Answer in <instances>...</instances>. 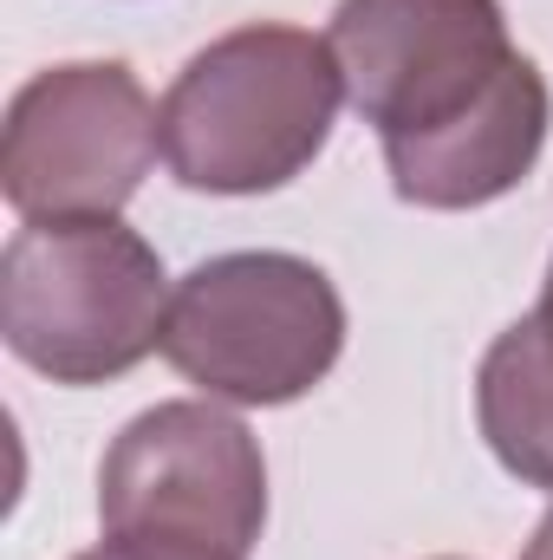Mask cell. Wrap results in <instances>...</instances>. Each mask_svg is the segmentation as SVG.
<instances>
[{
	"label": "cell",
	"instance_id": "obj_1",
	"mask_svg": "<svg viewBox=\"0 0 553 560\" xmlns=\"http://www.w3.org/2000/svg\"><path fill=\"white\" fill-rule=\"evenodd\" d=\"M345 105L339 59L319 33L255 20L209 39L156 105L163 163L196 196L286 189L332 138Z\"/></svg>",
	"mask_w": 553,
	"mask_h": 560
},
{
	"label": "cell",
	"instance_id": "obj_2",
	"mask_svg": "<svg viewBox=\"0 0 553 560\" xmlns=\"http://www.w3.org/2000/svg\"><path fill=\"white\" fill-rule=\"evenodd\" d=\"M169 275L118 215L20 222L0 248V339L52 385H111L163 352Z\"/></svg>",
	"mask_w": 553,
	"mask_h": 560
},
{
	"label": "cell",
	"instance_id": "obj_3",
	"mask_svg": "<svg viewBox=\"0 0 553 560\" xmlns=\"http://www.w3.org/2000/svg\"><path fill=\"white\" fill-rule=\"evenodd\" d=\"M345 352V300L326 268L280 248L215 255L176 280L163 359L215 405L274 411L326 385Z\"/></svg>",
	"mask_w": 553,
	"mask_h": 560
},
{
	"label": "cell",
	"instance_id": "obj_4",
	"mask_svg": "<svg viewBox=\"0 0 553 560\" xmlns=\"http://www.w3.org/2000/svg\"><path fill=\"white\" fill-rule=\"evenodd\" d=\"M105 535L189 541L248 560L268 528V463L255 430L215 398H169L131 418L98 463Z\"/></svg>",
	"mask_w": 553,
	"mask_h": 560
},
{
	"label": "cell",
	"instance_id": "obj_5",
	"mask_svg": "<svg viewBox=\"0 0 553 560\" xmlns=\"http://www.w3.org/2000/svg\"><path fill=\"white\" fill-rule=\"evenodd\" d=\"M156 105L125 59L33 72L0 131V196L20 222L118 215L156 163Z\"/></svg>",
	"mask_w": 553,
	"mask_h": 560
},
{
	"label": "cell",
	"instance_id": "obj_6",
	"mask_svg": "<svg viewBox=\"0 0 553 560\" xmlns=\"http://www.w3.org/2000/svg\"><path fill=\"white\" fill-rule=\"evenodd\" d=\"M326 46L385 150L449 131L521 59L502 0H339Z\"/></svg>",
	"mask_w": 553,
	"mask_h": 560
},
{
	"label": "cell",
	"instance_id": "obj_7",
	"mask_svg": "<svg viewBox=\"0 0 553 560\" xmlns=\"http://www.w3.org/2000/svg\"><path fill=\"white\" fill-rule=\"evenodd\" d=\"M553 131V92L541 79V66L521 52L508 66V79L449 131L404 150H385L391 189L411 209H482L502 202L508 189H521L548 150Z\"/></svg>",
	"mask_w": 553,
	"mask_h": 560
},
{
	"label": "cell",
	"instance_id": "obj_8",
	"mask_svg": "<svg viewBox=\"0 0 553 560\" xmlns=\"http://www.w3.org/2000/svg\"><path fill=\"white\" fill-rule=\"evenodd\" d=\"M475 423L515 482L553 495V339L534 313L502 326L495 346L482 352Z\"/></svg>",
	"mask_w": 553,
	"mask_h": 560
},
{
	"label": "cell",
	"instance_id": "obj_9",
	"mask_svg": "<svg viewBox=\"0 0 553 560\" xmlns=\"http://www.w3.org/2000/svg\"><path fill=\"white\" fill-rule=\"evenodd\" d=\"M79 560H235V555L189 548V541H138V535H105L98 548H85Z\"/></svg>",
	"mask_w": 553,
	"mask_h": 560
},
{
	"label": "cell",
	"instance_id": "obj_10",
	"mask_svg": "<svg viewBox=\"0 0 553 560\" xmlns=\"http://www.w3.org/2000/svg\"><path fill=\"white\" fill-rule=\"evenodd\" d=\"M521 560H553V509L541 515V528H534V541L521 548Z\"/></svg>",
	"mask_w": 553,
	"mask_h": 560
},
{
	"label": "cell",
	"instance_id": "obj_11",
	"mask_svg": "<svg viewBox=\"0 0 553 560\" xmlns=\"http://www.w3.org/2000/svg\"><path fill=\"white\" fill-rule=\"evenodd\" d=\"M534 319L548 326V339H553V261H548V280H541V306H534Z\"/></svg>",
	"mask_w": 553,
	"mask_h": 560
}]
</instances>
